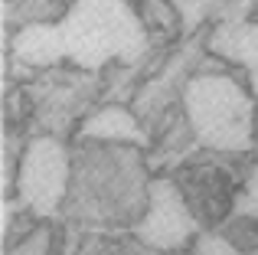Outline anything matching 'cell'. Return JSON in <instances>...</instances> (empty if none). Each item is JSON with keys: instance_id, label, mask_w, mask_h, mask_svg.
Wrapping results in <instances>:
<instances>
[{"instance_id": "30bf717a", "label": "cell", "mask_w": 258, "mask_h": 255, "mask_svg": "<svg viewBox=\"0 0 258 255\" xmlns=\"http://www.w3.org/2000/svg\"><path fill=\"white\" fill-rule=\"evenodd\" d=\"M46 245H49V232L46 229H33L30 239H23V242L17 245V252H7V255H46Z\"/></svg>"}, {"instance_id": "8fae6325", "label": "cell", "mask_w": 258, "mask_h": 255, "mask_svg": "<svg viewBox=\"0 0 258 255\" xmlns=\"http://www.w3.org/2000/svg\"><path fill=\"white\" fill-rule=\"evenodd\" d=\"M242 213H248V216H255L258 219V167L252 170V180H248V190H245V197H242Z\"/></svg>"}, {"instance_id": "9c48e42d", "label": "cell", "mask_w": 258, "mask_h": 255, "mask_svg": "<svg viewBox=\"0 0 258 255\" xmlns=\"http://www.w3.org/2000/svg\"><path fill=\"white\" fill-rule=\"evenodd\" d=\"M167 4L173 7L176 17H180L186 26H196L203 17H206V10H209V4H213V0H167Z\"/></svg>"}, {"instance_id": "52a82bcc", "label": "cell", "mask_w": 258, "mask_h": 255, "mask_svg": "<svg viewBox=\"0 0 258 255\" xmlns=\"http://www.w3.org/2000/svg\"><path fill=\"white\" fill-rule=\"evenodd\" d=\"M213 49L258 72V26H252V23L219 26L213 36Z\"/></svg>"}, {"instance_id": "7a4b0ae2", "label": "cell", "mask_w": 258, "mask_h": 255, "mask_svg": "<svg viewBox=\"0 0 258 255\" xmlns=\"http://www.w3.org/2000/svg\"><path fill=\"white\" fill-rule=\"evenodd\" d=\"M183 108L200 144L229 154L252 147L255 102L232 76H193L183 89Z\"/></svg>"}, {"instance_id": "3957f363", "label": "cell", "mask_w": 258, "mask_h": 255, "mask_svg": "<svg viewBox=\"0 0 258 255\" xmlns=\"http://www.w3.org/2000/svg\"><path fill=\"white\" fill-rule=\"evenodd\" d=\"M69 190V154L56 138H33L20 157L17 197L33 216H52Z\"/></svg>"}, {"instance_id": "6da1fadb", "label": "cell", "mask_w": 258, "mask_h": 255, "mask_svg": "<svg viewBox=\"0 0 258 255\" xmlns=\"http://www.w3.org/2000/svg\"><path fill=\"white\" fill-rule=\"evenodd\" d=\"M59 26L66 36V56L85 69H95L111 56L134 62L147 46L144 20L127 7V0H76Z\"/></svg>"}, {"instance_id": "7c38bea8", "label": "cell", "mask_w": 258, "mask_h": 255, "mask_svg": "<svg viewBox=\"0 0 258 255\" xmlns=\"http://www.w3.org/2000/svg\"><path fill=\"white\" fill-rule=\"evenodd\" d=\"M56 4H76V0H56Z\"/></svg>"}, {"instance_id": "ba28073f", "label": "cell", "mask_w": 258, "mask_h": 255, "mask_svg": "<svg viewBox=\"0 0 258 255\" xmlns=\"http://www.w3.org/2000/svg\"><path fill=\"white\" fill-rule=\"evenodd\" d=\"M193 255H242V252L219 232H200L193 242Z\"/></svg>"}, {"instance_id": "277c9868", "label": "cell", "mask_w": 258, "mask_h": 255, "mask_svg": "<svg viewBox=\"0 0 258 255\" xmlns=\"http://www.w3.org/2000/svg\"><path fill=\"white\" fill-rule=\"evenodd\" d=\"M134 232L144 245L160 252H173L186 245L193 236H200V223L186 206L183 190L170 177H157L147 183V210Z\"/></svg>"}, {"instance_id": "8992f818", "label": "cell", "mask_w": 258, "mask_h": 255, "mask_svg": "<svg viewBox=\"0 0 258 255\" xmlns=\"http://www.w3.org/2000/svg\"><path fill=\"white\" fill-rule=\"evenodd\" d=\"M85 138H98V141H124V144H147L144 128L138 124V118L121 105H108L98 115H92L82 128Z\"/></svg>"}, {"instance_id": "5b68a950", "label": "cell", "mask_w": 258, "mask_h": 255, "mask_svg": "<svg viewBox=\"0 0 258 255\" xmlns=\"http://www.w3.org/2000/svg\"><path fill=\"white\" fill-rule=\"evenodd\" d=\"M13 56L26 66H52L66 56V36L59 23H26L13 39Z\"/></svg>"}]
</instances>
